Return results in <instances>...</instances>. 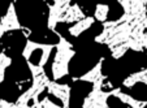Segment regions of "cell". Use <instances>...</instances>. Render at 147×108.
<instances>
[{
	"label": "cell",
	"instance_id": "6da1fadb",
	"mask_svg": "<svg viewBox=\"0 0 147 108\" xmlns=\"http://www.w3.org/2000/svg\"><path fill=\"white\" fill-rule=\"evenodd\" d=\"M147 30V14L128 16L103 22L102 34L95 42L108 46L113 59H121L128 50L143 51V34Z\"/></svg>",
	"mask_w": 147,
	"mask_h": 108
},
{
	"label": "cell",
	"instance_id": "7a4b0ae2",
	"mask_svg": "<svg viewBox=\"0 0 147 108\" xmlns=\"http://www.w3.org/2000/svg\"><path fill=\"white\" fill-rule=\"evenodd\" d=\"M28 67L30 69L31 74H33V85L29 90H26L21 97L17 99L16 104L20 105V107H29V102L30 100H34V103L38 102V98L42 92L45 91V89L47 87L48 80L47 74H46L45 69L39 65H34L31 63H28Z\"/></svg>",
	"mask_w": 147,
	"mask_h": 108
},
{
	"label": "cell",
	"instance_id": "3957f363",
	"mask_svg": "<svg viewBox=\"0 0 147 108\" xmlns=\"http://www.w3.org/2000/svg\"><path fill=\"white\" fill-rule=\"evenodd\" d=\"M56 55L52 63V76L53 80H60L69 73V63L76 55L72 43L63 36H59V43L56 45Z\"/></svg>",
	"mask_w": 147,
	"mask_h": 108
},
{
	"label": "cell",
	"instance_id": "277c9868",
	"mask_svg": "<svg viewBox=\"0 0 147 108\" xmlns=\"http://www.w3.org/2000/svg\"><path fill=\"white\" fill-rule=\"evenodd\" d=\"M42 51V57H40V61H39V67H45L47 64L48 59H50V55L53 50V46L52 45H40V43H36V42H33L31 39L26 41V45H25V48L22 51V56L26 61L29 60V56H31L35 51Z\"/></svg>",
	"mask_w": 147,
	"mask_h": 108
},
{
	"label": "cell",
	"instance_id": "5b68a950",
	"mask_svg": "<svg viewBox=\"0 0 147 108\" xmlns=\"http://www.w3.org/2000/svg\"><path fill=\"white\" fill-rule=\"evenodd\" d=\"M111 97L109 91H103L102 87H92L85 100H83L82 108H109L107 99Z\"/></svg>",
	"mask_w": 147,
	"mask_h": 108
},
{
	"label": "cell",
	"instance_id": "8992f818",
	"mask_svg": "<svg viewBox=\"0 0 147 108\" xmlns=\"http://www.w3.org/2000/svg\"><path fill=\"white\" fill-rule=\"evenodd\" d=\"M70 5V0H52L48 12V29L55 30V26L60 22V17L63 16L67 8Z\"/></svg>",
	"mask_w": 147,
	"mask_h": 108
},
{
	"label": "cell",
	"instance_id": "52a82bcc",
	"mask_svg": "<svg viewBox=\"0 0 147 108\" xmlns=\"http://www.w3.org/2000/svg\"><path fill=\"white\" fill-rule=\"evenodd\" d=\"M48 92L52 94L53 97L59 98L63 102V108H69L70 104V87L69 85H63V83L52 82L50 81L47 85Z\"/></svg>",
	"mask_w": 147,
	"mask_h": 108
},
{
	"label": "cell",
	"instance_id": "ba28073f",
	"mask_svg": "<svg viewBox=\"0 0 147 108\" xmlns=\"http://www.w3.org/2000/svg\"><path fill=\"white\" fill-rule=\"evenodd\" d=\"M124 9V14L128 16H143L147 14V0H117Z\"/></svg>",
	"mask_w": 147,
	"mask_h": 108
},
{
	"label": "cell",
	"instance_id": "9c48e42d",
	"mask_svg": "<svg viewBox=\"0 0 147 108\" xmlns=\"http://www.w3.org/2000/svg\"><path fill=\"white\" fill-rule=\"evenodd\" d=\"M0 25L3 28L4 33L5 31H13V30H22L21 25H20L18 17H17L16 13V8H14V4H9L8 11L4 14V17L0 21Z\"/></svg>",
	"mask_w": 147,
	"mask_h": 108
},
{
	"label": "cell",
	"instance_id": "30bf717a",
	"mask_svg": "<svg viewBox=\"0 0 147 108\" xmlns=\"http://www.w3.org/2000/svg\"><path fill=\"white\" fill-rule=\"evenodd\" d=\"M102 64H103V60H99V63H98L91 70H89L86 74L81 76V77L78 78V81H82V82H91L92 87L100 89L103 85V81L106 80V77H104L102 73Z\"/></svg>",
	"mask_w": 147,
	"mask_h": 108
},
{
	"label": "cell",
	"instance_id": "8fae6325",
	"mask_svg": "<svg viewBox=\"0 0 147 108\" xmlns=\"http://www.w3.org/2000/svg\"><path fill=\"white\" fill-rule=\"evenodd\" d=\"M109 92H111V95L116 97L120 102H122L124 104L129 105L130 108H144L147 105V100L134 99L133 97H130V95L122 92L120 89H115V90H112V91H109Z\"/></svg>",
	"mask_w": 147,
	"mask_h": 108
},
{
	"label": "cell",
	"instance_id": "7c38bea8",
	"mask_svg": "<svg viewBox=\"0 0 147 108\" xmlns=\"http://www.w3.org/2000/svg\"><path fill=\"white\" fill-rule=\"evenodd\" d=\"M82 18H85V13L78 7V4H73V5L68 7L67 11L63 13V16L60 17V22H64V24L78 22Z\"/></svg>",
	"mask_w": 147,
	"mask_h": 108
},
{
	"label": "cell",
	"instance_id": "4fadbf2b",
	"mask_svg": "<svg viewBox=\"0 0 147 108\" xmlns=\"http://www.w3.org/2000/svg\"><path fill=\"white\" fill-rule=\"evenodd\" d=\"M95 18L94 17H85V18L80 20L76 25H73L72 28H69V34L72 36H78L83 33V31H86L90 26L94 24Z\"/></svg>",
	"mask_w": 147,
	"mask_h": 108
},
{
	"label": "cell",
	"instance_id": "5bb4252c",
	"mask_svg": "<svg viewBox=\"0 0 147 108\" xmlns=\"http://www.w3.org/2000/svg\"><path fill=\"white\" fill-rule=\"evenodd\" d=\"M146 83L147 85V69H143L141 72H136L133 74H130L129 77H126L122 83L125 87H133L136 83Z\"/></svg>",
	"mask_w": 147,
	"mask_h": 108
},
{
	"label": "cell",
	"instance_id": "9a60e30c",
	"mask_svg": "<svg viewBox=\"0 0 147 108\" xmlns=\"http://www.w3.org/2000/svg\"><path fill=\"white\" fill-rule=\"evenodd\" d=\"M109 12V7L107 4H98L95 7V16L94 18L98 20L99 22H106L107 16H108Z\"/></svg>",
	"mask_w": 147,
	"mask_h": 108
},
{
	"label": "cell",
	"instance_id": "2e32d148",
	"mask_svg": "<svg viewBox=\"0 0 147 108\" xmlns=\"http://www.w3.org/2000/svg\"><path fill=\"white\" fill-rule=\"evenodd\" d=\"M11 64H12V59L9 56H7L5 53H0V83L4 81L5 70Z\"/></svg>",
	"mask_w": 147,
	"mask_h": 108
},
{
	"label": "cell",
	"instance_id": "e0dca14e",
	"mask_svg": "<svg viewBox=\"0 0 147 108\" xmlns=\"http://www.w3.org/2000/svg\"><path fill=\"white\" fill-rule=\"evenodd\" d=\"M28 108H63V107H59L57 104H55L53 102H51L48 98H45L42 102L34 103L33 105H29Z\"/></svg>",
	"mask_w": 147,
	"mask_h": 108
},
{
	"label": "cell",
	"instance_id": "ac0fdd59",
	"mask_svg": "<svg viewBox=\"0 0 147 108\" xmlns=\"http://www.w3.org/2000/svg\"><path fill=\"white\" fill-rule=\"evenodd\" d=\"M143 50H147V30L143 34Z\"/></svg>",
	"mask_w": 147,
	"mask_h": 108
},
{
	"label": "cell",
	"instance_id": "d6986e66",
	"mask_svg": "<svg viewBox=\"0 0 147 108\" xmlns=\"http://www.w3.org/2000/svg\"><path fill=\"white\" fill-rule=\"evenodd\" d=\"M4 35V30H3V28H1V25H0V38Z\"/></svg>",
	"mask_w": 147,
	"mask_h": 108
}]
</instances>
